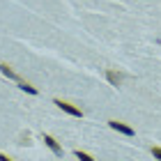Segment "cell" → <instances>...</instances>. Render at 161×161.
<instances>
[{
  "label": "cell",
  "mask_w": 161,
  "mask_h": 161,
  "mask_svg": "<svg viewBox=\"0 0 161 161\" xmlns=\"http://www.w3.org/2000/svg\"><path fill=\"white\" fill-rule=\"evenodd\" d=\"M0 71H3V74H5L7 78L16 80L21 90H25V92H30V94H37V87H35V85H30V83H25V80L21 78V76H19V74H16V71H14V69H12V67H9L7 62H0Z\"/></svg>",
  "instance_id": "1"
},
{
  "label": "cell",
  "mask_w": 161,
  "mask_h": 161,
  "mask_svg": "<svg viewBox=\"0 0 161 161\" xmlns=\"http://www.w3.org/2000/svg\"><path fill=\"white\" fill-rule=\"evenodd\" d=\"M53 104H58V108H62L64 113H69V115H76V118H80V108H76V106H71V104H67V101H62V99H55Z\"/></svg>",
  "instance_id": "2"
},
{
  "label": "cell",
  "mask_w": 161,
  "mask_h": 161,
  "mask_svg": "<svg viewBox=\"0 0 161 161\" xmlns=\"http://www.w3.org/2000/svg\"><path fill=\"white\" fill-rule=\"evenodd\" d=\"M44 143H46V147H48L51 152H53V154H62V147H60V145H58V141H55L53 136L44 134Z\"/></svg>",
  "instance_id": "3"
},
{
  "label": "cell",
  "mask_w": 161,
  "mask_h": 161,
  "mask_svg": "<svg viewBox=\"0 0 161 161\" xmlns=\"http://www.w3.org/2000/svg\"><path fill=\"white\" fill-rule=\"evenodd\" d=\"M108 124H111V129L120 131V134H124V136H134V129H131V127H127V124H122V122H118V120H111Z\"/></svg>",
  "instance_id": "4"
},
{
  "label": "cell",
  "mask_w": 161,
  "mask_h": 161,
  "mask_svg": "<svg viewBox=\"0 0 161 161\" xmlns=\"http://www.w3.org/2000/svg\"><path fill=\"white\" fill-rule=\"evenodd\" d=\"M106 78L111 80V85H120L124 76L120 74V71H115V69H108V71H106Z\"/></svg>",
  "instance_id": "5"
},
{
  "label": "cell",
  "mask_w": 161,
  "mask_h": 161,
  "mask_svg": "<svg viewBox=\"0 0 161 161\" xmlns=\"http://www.w3.org/2000/svg\"><path fill=\"white\" fill-rule=\"evenodd\" d=\"M76 159L78 161H94L90 154H85V152H80V150H76Z\"/></svg>",
  "instance_id": "6"
},
{
  "label": "cell",
  "mask_w": 161,
  "mask_h": 161,
  "mask_svg": "<svg viewBox=\"0 0 161 161\" xmlns=\"http://www.w3.org/2000/svg\"><path fill=\"white\" fill-rule=\"evenodd\" d=\"M152 154H154V157L161 161V147H152Z\"/></svg>",
  "instance_id": "7"
},
{
  "label": "cell",
  "mask_w": 161,
  "mask_h": 161,
  "mask_svg": "<svg viewBox=\"0 0 161 161\" xmlns=\"http://www.w3.org/2000/svg\"><path fill=\"white\" fill-rule=\"evenodd\" d=\"M0 161H12V159L7 157V154H3V152H0Z\"/></svg>",
  "instance_id": "8"
}]
</instances>
